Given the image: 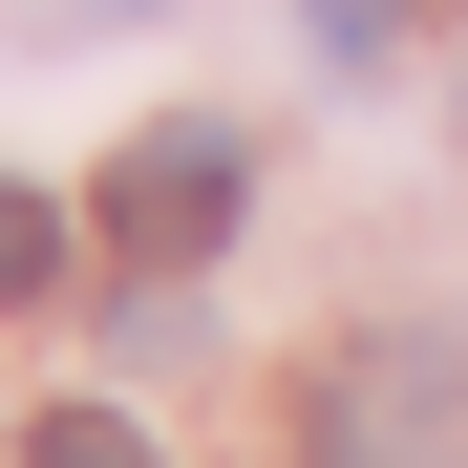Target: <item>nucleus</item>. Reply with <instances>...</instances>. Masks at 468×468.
I'll list each match as a JSON object with an SVG mask.
<instances>
[{
  "mask_svg": "<svg viewBox=\"0 0 468 468\" xmlns=\"http://www.w3.org/2000/svg\"><path fill=\"white\" fill-rule=\"evenodd\" d=\"M22 468H171V447H149L128 405H64V426H22Z\"/></svg>",
  "mask_w": 468,
  "mask_h": 468,
  "instance_id": "7ed1b4c3",
  "label": "nucleus"
},
{
  "mask_svg": "<svg viewBox=\"0 0 468 468\" xmlns=\"http://www.w3.org/2000/svg\"><path fill=\"white\" fill-rule=\"evenodd\" d=\"M320 468H468V341L383 320V341L320 383Z\"/></svg>",
  "mask_w": 468,
  "mask_h": 468,
  "instance_id": "f257e3e1",
  "label": "nucleus"
},
{
  "mask_svg": "<svg viewBox=\"0 0 468 468\" xmlns=\"http://www.w3.org/2000/svg\"><path fill=\"white\" fill-rule=\"evenodd\" d=\"M0 298H64V213L43 192H0Z\"/></svg>",
  "mask_w": 468,
  "mask_h": 468,
  "instance_id": "20e7f679",
  "label": "nucleus"
},
{
  "mask_svg": "<svg viewBox=\"0 0 468 468\" xmlns=\"http://www.w3.org/2000/svg\"><path fill=\"white\" fill-rule=\"evenodd\" d=\"M298 43H320V64H383V43H405V0H298Z\"/></svg>",
  "mask_w": 468,
  "mask_h": 468,
  "instance_id": "39448f33",
  "label": "nucleus"
},
{
  "mask_svg": "<svg viewBox=\"0 0 468 468\" xmlns=\"http://www.w3.org/2000/svg\"><path fill=\"white\" fill-rule=\"evenodd\" d=\"M234 192H256V149H234V128H149L128 171H107V234L171 277V256H213V234H234Z\"/></svg>",
  "mask_w": 468,
  "mask_h": 468,
  "instance_id": "f03ea898",
  "label": "nucleus"
}]
</instances>
